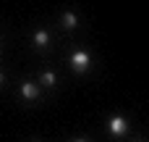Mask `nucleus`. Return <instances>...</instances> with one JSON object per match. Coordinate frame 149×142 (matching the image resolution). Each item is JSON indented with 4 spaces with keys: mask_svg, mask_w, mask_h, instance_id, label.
<instances>
[{
    "mask_svg": "<svg viewBox=\"0 0 149 142\" xmlns=\"http://www.w3.org/2000/svg\"><path fill=\"white\" fill-rule=\"evenodd\" d=\"M71 66H73L79 74H84V71L92 66V55H89L86 50H76V53H71Z\"/></svg>",
    "mask_w": 149,
    "mask_h": 142,
    "instance_id": "1",
    "label": "nucleus"
},
{
    "mask_svg": "<svg viewBox=\"0 0 149 142\" xmlns=\"http://www.w3.org/2000/svg\"><path fill=\"white\" fill-rule=\"evenodd\" d=\"M21 97H24V100H37V97H39V87L31 84V82H24V84H21Z\"/></svg>",
    "mask_w": 149,
    "mask_h": 142,
    "instance_id": "3",
    "label": "nucleus"
},
{
    "mask_svg": "<svg viewBox=\"0 0 149 142\" xmlns=\"http://www.w3.org/2000/svg\"><path fill=\"white\" fill-rule=\"evenodd\" d=\"M76 142H86V140H76Z\"/></svg>",
    "mask_w": 149,
    "mask_h": 142,
    "instance_id": "8",
    "label": "nucleus"
},
{
    "mask_svg": "<svg viewBox=\"0 0 149 142\" xmlns=\"http://www.w3.org/2000/svg\"><path fill=\"white\" fill-rule=\"evenodd\" d=\"M107 129H110V134H113V137H123V134L128 132V121H126L123 116H110Z\"/></svg>",
    "mask_w": 149,
    "mask_h": 142,
    "instance_id": "2",
    "label": "nucleus"
},
{
    "mask_svg": "<svg viewBox=\"0 0 149 142\" xmlns=\"http://www.w3.org/2000/svg\"><path fill=\"white\" fill-rule=\"evenodd\" d=\"M47 42H50V34H47L45 29H37V32H34V45H37V47H47Z\"/></svg>",
    "mask_w": 149,
    "mask_h": 142,
    "instance_id": "5",
    "label": "nucleus"
},
{
    "mask_svg": "<svg viewBox=\"0 0 149 142\" xmlns=\"http://www.w3.org/2000/svg\"><path fill=\"white\" fill-rule=\"evenodd\" d=\"M55 82H58L55 71H42V84L45 87H55Z\"/></svg>",
    "mask_w": 149,
    "mask_h": 142,
    "instance_id": "6",
    "label": "nucleus"
},
{
    "mask_svg": "<svg viewBox=\"0 0 149 142\" xmlns=\"http://www.w3.org/2000/svg\"><path fill=\"white\" fill-rule=\"evenodd\" d=\"M60 24H63L65 29H76V26H79V18H76L73 11H65V13L60 16Z\"/></svg>",
    "mask_w": 149,
    "mask_h": 142,
    "instance_id": "4",
    "label": "nucleus"
},
{
    "mask_svg": "<svg viewBox=\"0 0 149 142\" xmlns=\"http://www.w3.org/2000/svg\"><path fill=\"white\" fill-rule=\"evenodd\" d=\"M136 142H139V140H136Z\"/></svg>",
    "mask_w": 149,
    "mask_h": 142,
    "instance_id": "9",
    "label": "nucleus"
},
{
    "mask_svg": "<svg viewBox=\"0 0 149 142\" xmlns=\"http://www.w3.org/2000/svg\"><path fill=\"white\" fill-rule=\"evenodd\" d=\"M3 82H5V74H3V71H0V84H3Z\"/></svg>",
    "mask_w": 149,
    "mask_h": 142,
    "instance_id": "7",
    "label": "nucleus"
}]
</instances>
